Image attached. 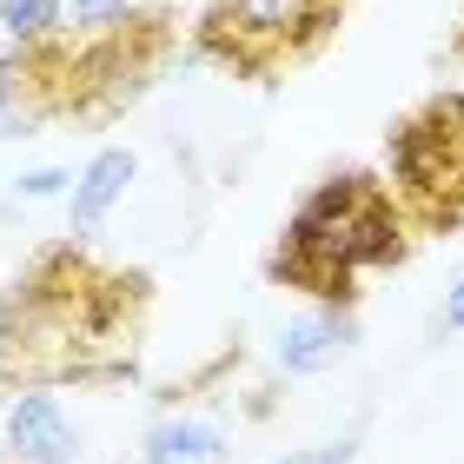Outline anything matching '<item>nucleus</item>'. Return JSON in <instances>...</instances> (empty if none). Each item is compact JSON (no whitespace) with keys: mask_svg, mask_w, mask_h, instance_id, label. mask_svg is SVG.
I'll return each mask as SVG.
<instances>
[{"mask_svg":"<svg viewBox=\"0 0 464 464\" xmlns=\"http://www.w3.org/2000/svg\"><path fill=\"white\" fill-rule=\"evenodd\" d=\"M146 279L100 272L73 246L40 252L34 272L0 299V385H53V378H113L133 365Z\"/></svg>","mask_w":464,"mask_h":464,"instance_id":"f257e3e1","label":"nucleus"},{"mask_svg":"<svg viewBox=\"0 0 464 464\" xmlns=\"http://www.w3.org/2000/svg\"><path fill=\"white\" fill-rule=\"evenodd\" d=\"M405 213L372 173H332L319 193L299 199L285 219L279 252H272V279L312 292L319 305H352L358 272L398 266L405 259Z\"/></svg>","mask_w":464,"mask_h":464,"instance_id":"f03ea898","label":"nucleus"},{"mask_svg":"<svg viewBox=\"0 0 464 464\" xmlns=\"http://www.w3.org/2000/svg\"><path fill=\"white\" fill-rule=\"evenodd\" d=\"M352 0H213L199 20V53L239 80H279L345 27Z\"/></svg>","mask_w":464,"mask_h":464,"instance_id":"7ed1b4c3","label":"nucleus"},{"mask_svg":"<svg viewBox=\"0 0 464 464\" xmlns=\"http://www.w3.org/2000/svg\"><path fill=\"white\" fill-rule=\"evenodd\" d=\"M392 153V199L418 232L464 226V93H431L411 107L385 140Z\"/></svg>","mask_w":464,"mask_h":464,"instance_id":"20e7f679","label":"nucleus"},{"mask_svg":"<svg viewBox=\"0 0 464 464\" xmlns=\"http://www.w3.org/2000/svg\"><path fill=\"white\" fill-rule=\"evenodd\" d=\"M7 451L20 464H73L80 431H73V418L60 411L53 392H20L7 405Z\"/></svg>","mask_w":464,"mask_h":464,"instance_id":"39448f33","label":"nucleus"},{"mask_svg":"<svg viewBox=\"0 0 464 464\" xmlns=\"http://www.w3.org/2000/svg\"><path fill=\"white\" fill-rule=\"evenodd\" d=\"M358 339V325H352V305H312L299 312V319L285 325V339H279V365L285 372H325V365H339V358L352 352Z\"/></svg>","mask_w":464,"mask_h":464,"instance_id":"423d86ee","label":"nucleus"},{"mask_svg":"<svg viewBox=\"0 0 464 464\" xmlns=\"http://www.w3.org/2000/svg\"><path fill=\"white\" fill-rule=\"evenodd\" d=\"M126 186H133V153H126V146H107V153L87 160V173L73 179V199H67L73 239H87V232L107 226V213L126 199Z\"/></svg>","mask_w":464,"mask_h":464,"instance_id":"0eeeda50","label":"nucleus"},{"mask_svg":"<svg viewBox=\"0 0 464 464\" xmlns=\"http://www.w3.org/2000/svg\"><path fill=\"white\" fill-rule=\"evenodd\" d=\"M226 445L213 425H193V418H166L146 438V464H219Z\"/></svg>","mask_w":464,"mask_h":464,"instance_id":"6e6552de","label":"nucleus"},{"mask_svg":"<svg viewBox=\"0 0 464 464\" xmlns=\"http://www.w3.org/2000/svg\"><path fill=\"white\" fill-rule=\"evenodd\" d=\"M0 27H7L20 47H27V40H47V34H60V0H0Z\"/></svg>","mask_w":464,"mask_h":464,"instance_id":"1a4fd4ad","label":"nucleus"},{"mask_svg":"<svg viewBox=\"0 0 464 464\" xmlns=\"http://www.w3.org/2000/svg\"><path fill=\"white\" fill-rule=\"evenodd\" d=\"M126 7L133 0H73V27H113V20H126Z\"/></svg>","mask_w":464,"mask_h":464,"instance_id":"9d476101","label":"nucleus"},{"mask_svg":"<svg viewBox=\"0 0 464 464\" xmlns=\"http://www.w3.org/2000/svg\"><path fill=\"white\" fill-rule=\"evenodd\" d=\"M60 186H67V173H60V166H40V173L20 179V193H27V199H47V193H60Z\"/></svg>","mask_w":464,"mask_h":464,"instance_id":"9b49d317","label":"nucleus"},{"mask_svg":"<svg viewBox=\"0 0 464 464\" xmlns=\"http://www.w3.org/2000/svg\"><path fill=\"white\" fill-rule=\"evenodd\" d=\"M438 325H445V332H464V279L445 292V312H438Z\"/></svg>","mask_w":464,"mask_h":464,"instance_id":"f8f14e48","label":"nucleus"},{"mask_svg":"<svg viewBox=\"0 0 464 464\" xmlns=\"http://www.w3.org/2000/svg\"><path fill=\"white\" fill-rule=\"evenodd\" d=\"M352 445H332V451H312V458H279V464H345Z\"/></svg>","mask_w":464,"mask_h":464,"instance_id":"ddd939ff","label":"nucleus"},{"mask_svg":"<svg viewBox=\"0 0 464 464\" xmlns=\"http://www.w3.org/2000/svg\"><path fill=\"white\" fill-rule=\"evenodd\" d=\"M458 47H464V34H458Z\"/></svg>","mask_w":464,"mask_h":464,"instance_id":"4468645a","label":"nucleus"}]
</instances>
